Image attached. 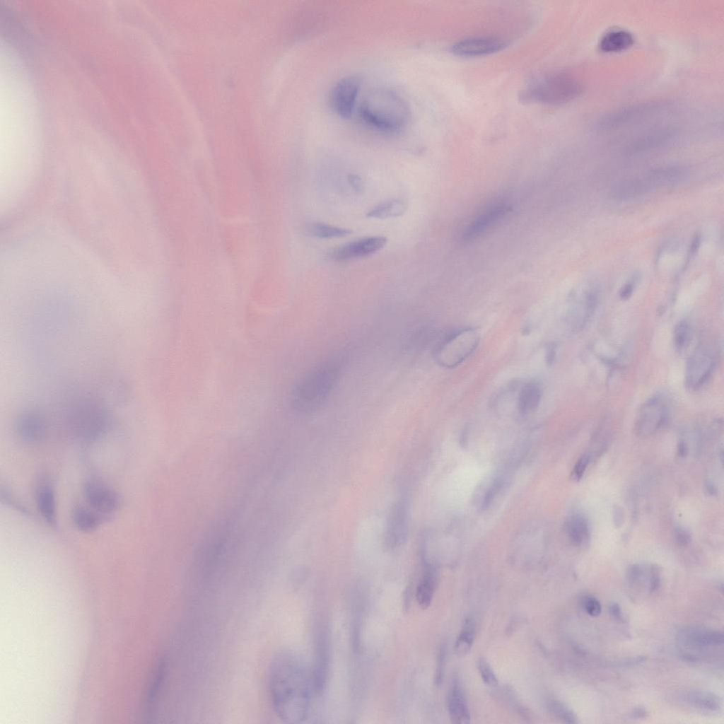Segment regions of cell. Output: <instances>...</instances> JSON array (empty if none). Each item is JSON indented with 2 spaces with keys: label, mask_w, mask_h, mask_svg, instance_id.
<instances>
[{
  "label": "cell",
  "mask_w": 724,
  "mask_h": 724,
  "mask_svg": "<svg viewBox=\"0 0 724 724\" xmlns=\"http://www.w3.org/2000/svg\"><path fill=\"white\" fill-rule=\"evenodd\" d=\"M549 708L551 712L559 719L566 723H576L577 718L574 713L564 703L560 701L553 700L551 701Z\"/></svg>",
  "instance_id": "obj_34"
},
{
  "label": "cell",
  "mask_w": 724,
  "mask_h": 724,
  "mask_svg": "<svg viewBox=\"0 0 724 724\" xmlns=\"http://www.w3.org/2000/svg\"><path fill=\"white\" fill-rule=\"evenodd\" d=\"M361 83V77L351 74L340 79L332 88L329 102L333 111L342 118L349 117L354 109Z\"/></svg>",
  "instance_id": "obj_10"
},
{
  "label": "cell",
  "mask_w": 724,
  "mask_h": 724,
  "mask_svg": "<svg viewBox=\"0 0 724 724\" xmlns=\"http://www.w3.org/2000/svg\"><path fill=\"white\" fill-rule=\"evenodd\" d=\"M623 517L622 509L618 506H614L613 508V519L616 526L619 527L622 524Z\"/></svg>",
  "instance_id": "obj_45"
},
{
  "label": "cell",
  "mask_w": 724,
  "mask_h": 724,
  "mask_svg": "<svg viewBox=\"0 0 724 724\" xmlns=\"http://www.w3.org/2000/svg\"><path fill=\"white\" fill-rule=\"evenodd\" d=\"M334 375L331 370L312 374L298 387L294 396L296 407L305 409L313 407L327 395L332 385Z\"/></svg>",
  "instance_id": "obj_8"
},
{
  "label": "cell",
  "mask_w": 724,
  "mask_h": 724,
  "mask_svg": "<svg viewBox=\"0 0 724 724\" xmlns=\"http://www.w3.org/2000/svg\"><path fill=\"white\" fill-rule=\"evenodd\" d=\"M555 356H556V346H555V345H554V344L549 345L547 346V349H546V355H545L546 362L547 363H549V364H551L554 361V360L555 358Z\"/></svg>",
  "instance_id": "obj_47"
},
{
  "label": "cell",
  "mask_w": 724,
  "mask_h": 724,
  "mask_svg": "<svg viewBox=\"0 0 724 724\" xmlns=\"http://www.w3.org/2000/svg\"><path fill=\"white\" fill-rule=\"evenodd\" d=\"M677 455L682 458L687 457L689 453V446L682 434L679 438V441L677 443Z\"/></svg>",
  "instance_id": "obj_41"
},
{
  "label": "cell",
  "mask_w": 724,
  "mask_h": 724,
  "mask_svg": "<svg viewBox=\"0 0 724 724\" xmlns=\"http://www.w3.org/2000/svg\"><path fill=\"white\" fill-rule=\"evenodd\" d=\"M349 183L351 187L357 192H361L363 189V185L361 178L356 174H350L348 176Z\"/></svg>",
  "instance_id": "obj_42"
},
{
  "label": "cell",
  "mask_w": 724,
  "mask_h": 724,
  "mask_svg": "<svg viewBox=\"0 0 724 724\" xmlns=\"http://www.w3.org/2000/svg\"><path fill=\"white\" fill-rule=\"evenodd\" d=\"M723 633L718 630L688 628L678 634L679 644L692 650H703L723 643Z\"/></svg>",
  "instance_id": "obj_14"
},
{
  "label": "cell",
  "mask_w": 724,
  "mask_h": 724,
  "mask_svg": "<svg viewBox=\"0 0 724 724\" xmlns=\"http://www.w3.org/2000/svg\"><path fill=\"white\" fill-rule=\"evenodd\" d=\"M313 678L304 661L291 651L272 659L268 675L269 691L274 711L284 723L297 724L308 715Z\"/></svg>",
  "instance_id": "obj_1"
},
{
  "label": "cell",
  "mask_w": 724,
  "mask_h": 724,
  "mask_svg": "<svg viewBox=\"0 0 724 724\" xmlns=\"http://www.w3.org/2000/svg\"><path fill=\"white\" fill-rule=\"evenodd\" d=\"M584 86L575 76L556 72L543 77L523 90L520 99L525 103L558 105L568 103L581 95Z\"/></svg>",
  "instance_id": "obj_3"
},
{
  "label": "cell",
  "mask_w": 724,
  "mask_h": 724,
  "mask_svg": "<svg viewBox=\"0 0 724 724\" xmlns=\"http://www.w3.org/2000/svg\"><path fill=\"white\" fill-rule=\"evenodd\" d=\"M687 174L685 168L680 166H670L654 169L644 177L653 189L676 183L682 180Z\"/></svg>",
  "instance_id": "obj_25"
},
{
  "label": "cell",
  "mask_w": 724,
  "mask_h": 724,
  "mask_svg": "<svg viewBox=\"0 0 724 724\" xmlns=\"http://www.w3.org/2000/svg\"><path fill=\"white\" fill-rule=\"evenodd\" d=\"M500 486H501V481H495L491 486V487L489 488V489L486 492V495L484 496V498L483 500V504H482L483 508H486V507H487L490 504V503L494 499L495 495L498 491V490L500 489Z\"/></svg>",
  "instance_id": "obj_40"
},
{
  "label": "cell",
  "mask_w": 724,
  "mask_h": 724,
  "mask_svg": "<svg viewBox=\"0 0 724 724\" xmlns=\"http://www.w3.org/2000/svg\"><path fill=\"white\" fill-rule=\"evenodd\" d=\"M659 107L660 103L658 102L627 106L607 114L599 121L597 125L600 129L613 128L643 115L644 113L653 111Z\"/></svg>",
  "instance_id": "obj_15"
},
{
  "label": "cell",
  "mask_w": 724,
  "mask_h": 724,
  "mask_svg": "<svg viewBox=\"0 0 724 724\" xmlns=\"http://www.w3.org/2000/svg\"><path fill=\"white\" fill-rule=\"evenodd\" d=\"M387 241L385 237L379 235L361 238L332 248L328 257L337 262L368 257L383 249Z\"/></svg>",
  "instance_id": "obj_11"
},
{
  "label": "cell",
  "mask_w": 724,
  "mask_h": 724,
  "mask_svg": "<svg viewBox=\"0 0 724 724\" xmlns=\"http://www.w3.org/2000/svg\"><path fill=\"white\" fill-rule=\"evenodd\" d=\"M634 37L628 30L614 29L606 33L600 39L599 48L605 52L625 50L633 45Z\"/></svg>",
  "instance_id": "obj_23"
},
{
  "label": "cell",
  "mask_w": 724,
  "mask_h": 724,
  "mask_svg": "<svg viewBox=\"0 0 724 724\" xmlns=\"http://www.w3.org/2000/svg\"><path fill=\"white\" fill-rule=\"evenodd\" d=\"M675 537L677 544L682 546L687 545L691 540L689 532L681 527L675 529Z\"/></svg>",
  "instance_id": "obj_39"
},
{
  "label": "cell",
  "mask_w": 724,
  "mask_h": 724,
  "mask_svg": "<svg viewBox=\"0 0 724 724\" xmlns=\"http://www.w3.org/2000/svg\"><path fill=\"white\" fill-rule=\"evenodd\" d=\"M566 532L571 543L575 546H580L588 538V523L583 515H573L566 523Z\"/></svg>",
  "instance_id": "obj_28"
},
{
  "label": "cell",
  "mask_w": 724,
  "mask_h": 724,
  "mask_svg": "<svg viewBox=\"0 0 724 724\" xmlns=\"http://www.w3.org/2000/svg\"><path fill=\"white\" fill-rule=\"evenodd\" d=\"M542 389L536 381L527 382L520 388L518 396V409L522 416L533 412L539 406Z\"/></svg>",
  "instance_id": "obj_21"
},
{
  "label": "cell",
  "mask_w": 724,
  "mask_h": 724,
  "mask_svg": "<svg viewBox=\"0 0 724 724\" xmlns=\"http://www.w3.org/2000/svg\"><path fill=\"white\" fill-rule=\"evenodd\" d=\"M407 209V206L403 201L392 199L373 206L366 213V217L377 219L396 218L404 214Z\"/></svg>",
  "instance_id": "obj_29"
},
{
  "label": "cell",
  "mask_w": 724,
  "mask_h": 724,
  "mask_svg": "<svg viewBox=\"0 0 724 724\" xmlns=\"http://www.w3.org/2000/svg\"><path fill=\"white\" fill-rule=\"evenodd\" d=\"M358 113L367 125L386 134L400 131L406 125L409 115L405 100L387 88L370 91L361 103Z\"/></svg>",
  "instance_id": "obj_2"
},
{
  "label": "cell",
  "mask_w": 724,
  "mask_h": 724,
  "mask_svg": "<svg viewBox=\"0 0 724 724\" xmlns=\"http://www.w3.org/2000/svg\"><path fill=\"white\" fill-rule=\"evenodd\" d=\"M86 503L105 519L115 513L119 505L117 494L108 485L95 479L87 480L83 487Z\"/></svg>",
  "instance_id": "obj_9"
},
{
  "label": "cell",
  "mask_w": 724,
  "mask_h": 724,
  "mask_svg": "<svg viewBox=\"0 0 724 724\" xmlns=\"http://www.w3.org/2000/svg\"><path fill=\"white\" fill-rule=\"evenodd\" d=\"M670 139L671 135L666 131L650 134L633 143L629 147L628 152L631 154L647 152L663 146Z\"/></svg>",
  "instance_id": "obj_30"
},
{
  "label": "cell",
  "mask_w": 724,
  "mask_h": 724,
  "mask_svg": "<svg viewBox=\"0 0 724 724\" xmlns=\"http://www.w3.org/2000/svg\"><path fill=\"white\" fill-rule=\"evenodd\" d=\"M474 638L473 621L467 619L455 644V653L459 656L466 655L470 650Z\"/></svg>",
  "instance_id": "obj_32"
},
{
  "label": "cell",
  "mask_w": 724,
  "mask_h": 724,
  "mask_svg": "<svg viewBox=\"0 0 724 724\" xmlns=\"http://www.w3.org/2000/svg\"><path fill=\"white\" fill-rule=\"evenodd\" d=\"M598 303V292L595 288L588 291L582 300L568 315L571 328L577 332L581 330L595 313Z\"/></svg>",
  "instance_id": "obj_17"
},
{
  "label": "cell",
  "mask_w": 724,
  "mask_h": 724,
  "mask_svg": "<svg viewBox=\"0 0 724 724\" xmlns=\"http://www.w3.org/2000/svg\"><path fill=\"white\" fill-rule=\"evenodd\" d=\"M506 42L496 36H474L465 37L453 43L450 52L462 57H479L502 50Z\"/></svg>",
  "instance_id": "obj_12"
},
{
  "label": "cell",
  "mask_w": 724,
  "mask_h": 724,
  "mask_svg": "<svg viewBox=\"0 0 724 724\" xmlns=\"http://www.w3.org/2000/svg\"><path fill=\"white\" fill-rule=\"evenodd\" d=\"M609 612L610 615L617 620H621V613L619 605L616 602H612L609 606Z\"/></svg>",
  "instance_id": "obj_46"
},
{
  "label": "cell",
  "mask_w": 724,
  "mask_h": 724,
  "mask_svg": "<svg viewBox=\"0 0 724 724\" xmlns=\"http://www.w3.org/2000/svg\"><path fill=\"white\" fill-rule=\"evenodd\" d=\"M631 714L634 718H641L647 716V712L645 708L642 707H637L633 710Z\"/></svg>",
  "instance_id": "obj_48"
},
{
  "label": "cell",
  "mask_w": 724,
  "mask_h": 724,
  "mask_svg": "<svg viewBox=\"0 0 724 724\" xmlns=\"http://www.w3.org/2000/svg\"><path fill=\"white\" fill-rule=\"evenodd\" d=\"M591 457L592 455L590 453H586L578 460L572 472V477L574 480L579 481L582 478Z\"/></svg>",
  "instance_id": "obj_37"
},
{
  "label": "cell",
  "mask_w": 724,
  "mask_h": 724,
  "mask_svg": "<svg viewBox=\"0 0 724 724\" xmlns=\"http://www.w3.org/2000/svg\"><path fill=\"white\" fill-rule=\"evenodd\" d=\"M654 189L643 176L630 179L616 184L612 189V196L619 200H628L643 196Z\"/></svg>",
  "instance_id": "obj_20"
},
{
  "label": "cell",
  "mask_w": 724,
  "mask_h": 724,
  "mask_svg": "<svg viewBox=\"0 0 724 724\" xmlns=\"http://www.w3.org/2000/svg\"><path fill=\"white\" fill-rule=\"evenodd\" d=\"M478 669L484 682L489 687H495L498 679L489 663L483 658L478 661Z\"/></svg>",
  "instance_id": "obj_35"
},
{
  "label": "cell",
  "mask_w": 724,
  "mask_h": 724,
  "mask_svg": "<svg viewBox=\"0 0 724 724\" xmlns=\"http://www.w3.org/2000/svg\"><path fill=\"white\" fill-rule=\"evenodd\" d=\"M16 432L21 440L28 444L42 442L47 434V424L39 411H26L18 418Z\"/></svg>",
  "instance_id": "obj_13"
},
{
  "label": "cell",
  "mask_w": 724,
  "mask_h": 724,
  "mask_svg": "<svg viewBox=\"0 0 724 724\" xmlns=\"http://www.w3.org/2000/svg\"><path fill=\"white\" fill-rule=\"evenodd\" d=\"M448 708L450 717L454 723L467 724L470 721V714L464 694L459 684L455 682L450 689Z\"/></svg>",
  "instance_id": "obj_19"
},
{
  "label": "cell",
  "mask_w": 724,
  "mask_h": 724,
  "mask_svg": "<svg viewBox=\"0 0 724 724\" xmlns=\"http://www.w3.org/2000/svg\"><path fill=\"white\" fill-rule=\"evenodd\" d=\"M36 503L39 513L48 525H56L57 503L54 488L47 481H41L36 490Z\"/></svg>",
  "instance_id": "obj_18"
},
{
  "label": "cell",
  "mask_w": 724,
  "mask_h": 724,
  "mask_svg": "<svg viewBox=\"0 0 724 724\" xmlns=\"http://www.w3.org/2000/svg\"><path fill=\"white\" fill-rule=\"evenodd\" d=\"M305 230L309 235L319 238H343L352 233L348 228L320 222L308 224Z\"/></svg>",
  "instance_id": "obj_31"
},
{
  "label": "cell",
  "mask_w": 724,
  "mask_h": 724,
  "mask_svg": "<svg viewBox=\"0 0 724 724\" xmlns=\"http://www.w3.org/2000/svg\"><path fill=\"white\" fill-rule=\"evenodd\" d=\"M700 243H701V237L699 235H696L694 238L693 241H692L691 245V253H695L698 250V249H699V247L700 246Z\"/></svg>",
  "instance_id": "obj_50"
},
{
  "label": "cell",
  "mask_w": 724,
  "mask_h": 724,
  "mask_svg": "<svg viewBox=\"0 0 724 724\" xmlns=\"http://www.w3.org/2000/svg\"><path fill=\"white\" fill-rule=\"evenodd\" d=\"M670 404L663 394L650 397L637 414L634 430L641 438L648 437L664 426L670 416Z\"/></svg>",
  "instance_id": "obj_7"
},
{
  "label": "cell",
  "mask_w": 724,
  "mask_h": 724,
  "mask_svg": "<svg viewBox=\"0 0 724 724\" xmlns=\"http://www.w3.org/2000/svg\"><path fill=\"white\" fill-rule=\"evenodd\" d=\"M685 699L689 705L706 713H718L722 706L718 696L705 690H689Z\"/></svg>",
  "instance_id": "obj_24"
},
{
  "label": "cell",
  "mask_w": 724,
  "mask_h": 724,
  "mask_svg": "<svg viewBox=\"0 0 724 724\" xmlns=\"http://www.w3.org/2000/svg\"><path fill=\"white\" fill-rule=\"evenodd\" d=\"M71 519L75 527L84 532L98 529L105 518L90 506L78 505L74 508Z\"/></svg>",
  "instance_id": "obj_22"
},
{
  "label": "cell",
  "mask_w": 724,
  "mask_h": 724,
  "mask_svg": "<svg viewBox=\"0 0 724 724\" xmlns=\"http://www.w3.org/2000/svg\"><path fill=\"white\" fill-rule=\"evenodd\" d=\"M583 606L585 612L591 617H596L601 612V605L593 596H586L583 600Z\"/></svg>",
  "instance_id": "obj_38"
},
{
  "label": "cell",
  "mask_w": 724,
  "mask_h": 724,
  "mask_svg": "<svg viewBox=\"0 0 724 724\" xmlns=\"http://www.w3.org/2000/svg\"><path fill=\"white\" fill-rule=\"evenodd\" d=\"M479 334L472 327L453 330L436 346L435 356L443 366L453 368L464 361L477 348Z\"/></svg>",
  "instance_id": "obj_5"
},
{
  "label": "cell",
  "mask_w": 724,
  "mask_h": 724,
  "mask_svg": "<svg viewBox=\"0 0 724 724\" xmlns=\"http://www.w3.org/2000/svg\"><path fill=\"white\" fill-rule=\"evenodd\" d=\"M315 664L313 672V685L320 693L323 690L327 675V648L325 636H320L316 644Z\"/></svg>",
  "instance_id": "obj_26"
},
{
  "label": "cell",
  "mask_w": 724,
  "mask_h": 724,
  "mask_svg": "<svg viewBox=\"0 0 724 724\" xmlns=\"http://www.w3.org/2000/svg\"><path fill=\"white\" fill-rule=\"evenodd\" d=\"M66 419L75 436L86 443L103 437L112 422L106 408L88 397L76 399L67 409Z\"/></svg>",
  "instance_id": "obj_4"
},
{
  "label": "cell",
  "mask_w": 724,
  "mask_h": 724,
  "mask_svg": "<svg viewBox=\"0 0 724 724\" xmlns=\"http://www.w3.org/2000/svg\"><path fill=\"white\" fill-rule=\"evenodd\" d=\"M444 656H445V654L443 653V649L442 648L440 650L439 654H438V668H437L438 670H437V672H436V679L437 684H440V682H441V679H442V674H443L442 672H443V668Z\"/></svg>",
  "instance_id": "obj_43"
},
{
  "label": "cell",
  "mask_w": 724,
  "mask_h": 724,
  "mask_svg": "<svg viewBox=\"0 0 724 724\" xmlns=\"http://www.w3.org/2000/svg\"><path fill=\"white\" fill-rule=\"evenodd\" d=\"M717 362V350L711 344H698L690 354L686 363V385L694 390L701 388L710 379Z\"/></svg>",
  "instance_id": "obj_6"
},
{
  "label": "cell",
  "mask_w": 724,
  "mask_h": 724,
  "mask_svg": "<svg viewBox=\"0 0 724 724\" xmlns=\"http://www.w3.org/2000/svg\"><path fill=\"white\" fill-rule=\"evenodd\" d=\"M436 586V573L429 566L425 568L422 578L416 589V599L422 609H426L431 603Z\"/></svg>",
  "instance_id": "obj_27"
},
{
  "label": "cell",
  "mask_w": 724,
  "mask_h": 724,
  "mask_svg": "<svg viewBox=\"0 0 724 724\" xmlns=\"http://www.w3.org/2000/svg\"><path fill=\"white\" fill-rule=\"evenodd\" d=\"M705 489L710 495H716L718 493L716 485L711 481H707L706 482Z\"/></svg>",
  "instance_id": "obj_49"
},
{
  "label": "cell",
  "mask_w": 724,
  "mask_h": 724,
  "mask_svg": "<svg viewBox=\"0 0 724 724\" xmlns=\"http://www.w3.org/2000/svg\"><path fill=\"white\" fill-rule=\"evenodd\" d=\"M508 210V206L503 204H496L486 209L466 228L462 239L467 241L475 238L502 218Z\"/></svg>",
  "instance_id": "obj_16"
},
{
  "label": "cell",
  "mask_w": 724,
  "mask_h": 724,
  "mask_svg": "<svg viewBox=\"0 0 724 724\" xmlns=\"http://www.w3.org/2000/svg\"><path fill=\"white\" fill-rule=\"evenodd\" d=\"M1 499L3 503L13 507L16 510L23 514L30 515L27 508L22 506L20 502H18L16 498L6 489H3L2 487L1 489Z\"/></svg>",
  "instance_id": "obj_36"
},
{
  "label": "cell",
  "mask_w": 724,
  "mask_h": 724,
  "mask_svg": "<svg viewBox=\"0 0 724 724\" xmlns=\"http://www.w3.org/2000/svg\"><path fill=\"white\" fill-rule=\"evenodd\" d=\"M691 334V325L686 319L679 320L674 329V344L678 350H681L688 344Z\"/></svg>",
  "instance_id": "obj_33"
},
{
  "label": "cell",
  "mask_w": 724,
  "mask_h": 724,
  "mask_svg": "<svg viewBox=\"0 0 724 724\" xmlns=\"http://www.w3.org/2000/svg\"><path fill=\"white\" fill-rule=\"evenodd\" d=\"M634 285L632 283L626 284L619 291V297L621 300L629 299L633 293Z\"/></svg>",
  "instance_id": "obj_44"
}]
</instances>
